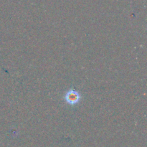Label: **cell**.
Instances as JSON below:
<instances>
[{
    "instance_id": "cell-1",
    "label": "cell",
    "mask_w": 147,
    "mask_h": 147,
    "mask_svg": "<svg viewBox=\"0 0 147 147\" xmlns=\"http://www.w3.org/2000/svg\"><path fill=\"white\" fill-rule=\"evenodd\" d=\"M64 98L67 104L70 105V106H75L80 102V99H81V96L78 92L75 90L74 89H70L66 92Z\"/></svg>"
}]
</instances>
